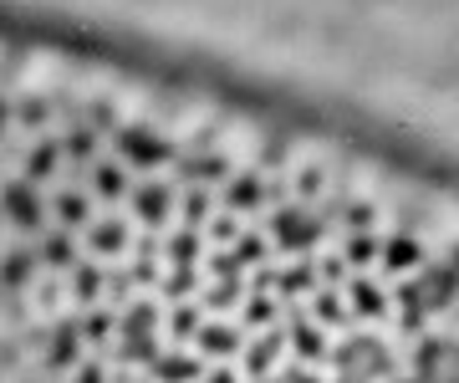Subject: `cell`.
I'll use <instances>...</instances> for the list:
<instances>
[{"instance_id":"9","label":"cell","mask_w":459,"mask_h":383,"mask_svg":"<svg viewBox=\"0 0 459 383\" xmlns=\"http://www.w3.org/2000/svg\"><path fill=\"white\" fill-rule=\"evenodd\" d=\"M189 348H195L199 363H235L240 348H246V327L230 322V317H210V322H199V333Z\"/></svg>"},{"instance_id":"3","label":"cell","mask_w":459,"mask_h":383,"mask_svg":"<svg viewBox=\"0 0 459 383\" xmlns=\"http://www.w3.org/2000/svg\"><path fill=\"white\" fill-rule=\"evenodd\" d=\"M409 383H459V333H413L409 358H403Z\"/></svg>"},{"instance_id":"16","label":"cell","mask_w":459,"mask_h":383,"mask_svg":"<svg viewBox=\"0 0 459 383\" xmlns=\"http://www.w3.org/2000/svg\"><path fill=\"white\" fill-rule=\"evenodd\" d=\"M117 159L128 169H148V164H164L169 159V144L159 134H148L143 123H128L123 134H117Z\"/></svg>"},{"instance_id":"18","label":"cell","mask_w":459,"mask_h":383,"mask_svg":"<svg viewBox=\"0 0 459 383\" xmlns=\"http://www.w3.org/2000/svg\"><path fill=\"white\" fill-rule=\"evenodd\" d=\"M36 261L51 266V271H72V266H77V246H72V235H66V231H47V235H41Z\"/></svg>"},{"instance_id":"1","label":"cell","mask_w":459,"mask_h":383,"mask_svg":"<svg viewBox=\"0 0 459 383\" xmlns=\"http://www.w3.org/2000/svg\"><path fill=\"white\" fill-rule=\"evenodd\" d=\"M459 307V250L455 256H429L409 282H398L394 292V322L403 333H429L439 317H455Z\"/></svg>"},{"instance_id":"22","label":"cell","mask_w":459,"mask_h":383,"mask_svg":"<svg viewBox=\"0 0 459 383\" xmlns=\"http://www.w3.org/2000/svg\"><path fill=\"white\" fill-rule=\"evenodd\" d=\"M455 333H459V307H455Z\"/></svg>"},{"instance_id":"2","label":"cell","mask_w":459,"mask_h":383,"mask_svg":"<svg viewBox=\"0 0 459 383\" xmlns=\"http://www.w3.org/2000/svg\"><path fill=\"white\" fill-rule=\"evenodd\" d=\"M332 379L327 383H398L403 358H398L394 337L373 333V327H347L327 353Z\"/></svg>"},{"instance_id":"6","label":"cell","mask_w":459,"mask_h":383,"mask_svg":"<svg viewBox=\"0 0 459 383\" xmlns=\"http://www.w3.org/2000/svg\"><path fill=\"white\" fill-rule=\"evenodd\" d=\"M128 210H133V225H143V231H169L174 220H179V189L164 179H143L128 189Z\"/></svg>"},{"instance_id":"12","label":"cell","mask_w":459,"mask_h":383,"mask_svg":"<svg viewBox=\"0 0 459 383\" xmlns=\"http://www.w3.org/2000/svg\"><path fill=\"white\" fill-rule=\"evenodd\" d=\"M92 195L87 189H56V195H47V220L51 231H66V235H82L87 225H92Z\"/></svg>"},{"instance_id":"24","label":"cell","mask_w":459,"mask_h":383,"mask_svg":"<svg viewBox=\"0 0 459 383\" xmlns=\"http://www.w3.org/2000/svg\"><path fill=\"white\" fill-rule=\"evenodd\" d=\"M138 383H148V379H138Z\"/></svg>"},{"instance_id":"13","label":"cell","mask_w":459,"mask_h":383,"mask_svg":"<svg viewBox=\"0 0 459 383\" xmlns=\"http://www.w3.org/2000/svg\"><path fill=\"white\" fill-rule=\"evenodd\" d=\"M286 353H291V363H327V353H332V343H327V327H316L307 312H296L291 322H286Z\"/></svg>"},{"instance_id":"5","label":"cell","mask_w":459,"mask_h":383,"mask_svg":"<svg viewBox=\"0 0 459 383\" xmlns=\"http://www.w3.org/2000/svg\"><path fill=\"white\" fill-rule=\"evenodd\" d=\"M342 301H347V322L352 327H373V322L394 317V292L377 276H368V271H352L342 282Z\"/></svg>"},{"instance_id":"8","label":"cell","mask_w":459,"mask_h":383,"mask_svg":"<svg viewBox=\"0 0 459 383\" xmlns=\"http://www.w3.org/2000/svg\"><path fill=\"white\" fill-rule=\"evenodd\" d=\"M153 327H159V312H153L148 301L128 307V312H123V322H117V358H128V363H148V358L159 353Z\"/></svg>"},{"instance_id":"14","label":"cell","mask_w":459,"mask_h":383,"mask_svg":"<svg viewBox=\"0 0 459 383\" xmlns=\"http://www.w3.org/2000/svg\"><path fill=\"white\" fill-rule=\"evenodd\" d=\"M429 261V250H424V240L419 235H388V240H377V266L388 271V276H398V282H409L413 271Z\"/></svg>"},{"instance_id":"23","label":"cell","mask_w":459,"mask_h":383,"mask_svg":"<svg viewBox=\"0 0 459 383\" xmlns=\"http://www.w3.org/2000/svg\"><path fill=\"white\" fill-rule=\"evenodd\" d=\"M0 123H5V113H0Z\"/></svg>"},{"instance_id":"21","label":"cell","mask_w":459,"mask_h":383,"mask_svg":"<svg viewBox=\"0 0 459 383\" xmlns=\"http://www.w3.org/2000/svg\"><path fill=\"white\" fill-rule=\"evenodd\" d=\"M77 383H108V373L98 363H87V368H77Z\"/></svg>"},{"instance_id":"11","label":"cell","mask_w":459,"mask_h":383,"mask_svg":"<svg viewBox=\"0 0 459 383\" xmlns=\"http://www.w3.org/2000/svg\"><path fill=\"white\" fill-rule=\"evenodd\" d=\"M82 250L92 261H123L133 250V220L123 215H92V225L82 231Z\"/></svg>"},{"instance_id":"15","label":"cell","mask_w":459,"mask_h":383,"mask_svg":"<svg viewBox=\"0 0 459 383\" xmlns=\"http://www.w3.org/2000/svg\"><path fill=\"white\" fill-rule=\"evenodd\" d=\"M148 383H199V373H204V363L195 358V348H159L153 358H148Z\"/></svg>"},{"instance_id":"19","label":"cell","mask_w":459,"mask_h":383,"mask_svg":"<svg viewBox=\"0 0 459 383\" xmlns=\"http://www.w3.org/2000/svg\"><path fill=\"white\" fill-rule=\"evenodd\" d=\"M246 383H322V379H316L307 363H281L276 373H265V379H246Z\"/></svg>"},{"instance_id":"7","label":"cell","mask_w":459,"mask_h":383,"mask_svg":"<svg viewBox=\"0 0 459 383\" xmlns=\"http://www.w3.org/2000/svg\"><path fill=\"white\" fill-rule=\"evenodd\" d=\"M291 353H286V322H271V327H255V337H246V348H240V373L246 379H265V373H276Z\"/></svg>"},{"instance_id":"4","label":"cell","mask_w":459,"mask_h":383,"mask_svg":"<svg viewBox=\"0 0 459 383\" xmlns=\"http://www.w3.org/2000/svg\"><path fill=\"white\" fill-rule=\"evenodd\" d=\"M322 231H327V220L316 215L312 205H276L271 210V225H265V240L281 256H312Z\"/></svg>"},{"instance_id":"17","label":"cell","mask_w":459,"mask_h":383,"mask_svg":"<svg viewBox=\"0 0 459 383\" xmlns=\"http://www.w3.org/2000/svg\"><path fill=\"white\" fill-rule=\"evenodd\" d=\"M92 184H87V195L102 205H113V200H128V189H133V169L123 164V159H92Z\"/></svg>"},{"instance_id":"10","label":"cell","mask_w":459,"mask_h":383,"mask_svg":"<svg viewBox=\"0 0 459 383\" xmlns=\"http://www.w3.org/2000/svg\"><path fill=\"white\" fill-rule=\"evenodd\" d=\"M0 210H5V220H11L16 231H26V235H36V231L51 225L47 220V195H41L31 179L5 184V189H0Z\"/></svg>"},{"instance_id":"20","label":"cell","mask_w":459,"mask_h":383,"mask_svg":"<svg viewBox=\"0 0 459 383\" xmlns=\"http://www.w3.org/2000/svg\"><path fill=\"white\" fill-rule=\"evenodd\" d=\"M199 383H246V379H240L235 363H210L204 373H199Z\"/></svg>"}]
</instances>
